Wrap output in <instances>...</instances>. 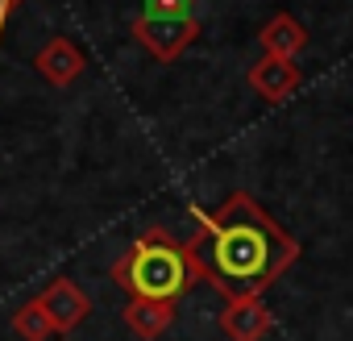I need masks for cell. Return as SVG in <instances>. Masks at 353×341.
Here are the masks:
<instances>
[{"label":"cell","instance_id":"cell-1","mask_svg":"<svg viewBox=\"0 0 353 341\" xmlns=\"http://www.w3.org/2000/svg\"><path fill=\"white\" fill-rule=\"evenodd\" d=\"M192 221L196 233L183 242L188 258L225 300H262L299 258V242L250 192H229L212 213L192 208Z\"/></svg>","mask_w":353,"mask_h":341},{"label":"cell","instance_id":"cell-2","mask_svg":"<svg viewBox=\"0 0 353 341\" xmlns=\"http://www.w3.org/2000/svg\"><path fill=\"white\" fill-rule=\"evenodd\" d=\"M112 283L129 300H162V304H179L200 275L188 258V246L174 242L162 225H150L133 237V246L112 262Z\"/></svg>","mask_w":353,"mask_h":341},{"label":"cell","instance_id":"cell-3","mask_svg":"<svg viewBox=\"0 0 353 341\" xmlns=\"http://www.w3.org/2000/svg\"><path fill=\"white\" fill-rule=\"evenodd\" d=\"M200 38V21H174V17H133V42L158 59V63H174L192 42Z\"/></svg>","mask_w":353,"mask_h":341},{"label":"cell","instance_id":"cell-4","mask_svg":"<svg viewBox=\"0 0 353 341\" xmlns=\"http://www.w3.org/2000/svg\"><path fill=\"white\" fill-rule=\"evenodd\" d=\"M34 300H38V308L46 312V320H50L54 333H71V329H79V324L88 320V312H92L88 291H83L75 279H67V275H54Z\"/></svg>","mask_w":353,"mask_h":341},{"label":"cell","instance_id":"cell-5","mask_svg":"<svg viewBox=\"0 0 353 341\" xmlns=\"http://www.w3.org/2000/svg\"><path fill=\"white\" fill-rule=\"evenodd\" d=\"M34 67H38V75H42L50 88H71V84L83 75L88 59H83V50H79L71 38H50V42L34 55Z\"/></svg>","mask_w":353,"mask_h":341},{"label":"cell","instance_id":"cell-6","mask_svg":"<svg viewBox=\"0 0 353 341\" xmlns=\"http://www.w3.org/2000/svg\"><path fill=\"white\" fill-rule=\"evenodd\" d=\"M245 84H250L266 104H283L291 92H299V67L287 63V59H270V55H262V59L245 71Z\"/></svg>","mask_w":353,"mask_h":341},{"label":"cell","instance_id":"cell-7","mask_svg":"<svg viewBox=\"0 0 353 341\" xmlns=\"http://www.w3.org/2000/svg\"><path fill=\"white\" fill-rule=\"evenodd\" d=\"M274 316L262 300H225L221 308V333L229 341H262L270 333Z\"/></svg>","mask_w":353,"mask_h":341},{"label":"cell","instance_id":"cell-8","mask_svg":"<svg viewBox=\"0 0 353 341\" xmlns=\"http://www.w3.org/2000/svg\"><path fill=\"white\" fill-rule=\"evenodd\" d=\"M258 42H262V50H266L270 59H287V63H295L299 50L307 46V30H303L291 13H274V17L258 30Z\"/></svg>","mask_w":353,"mask_h":341},{"label":"cell","instance_id":"cell-9","mask_svg":"<svg viewBox=\"0 0 353 341\" xmlns=\"http://www.w3.org/2000/svg\"><path fill=\"white\" fill-rule=\"evenodd\" d=\"M121 320L129 324L133 337L141 341H158L170 324H174V304H162V300H129Z\"/></svg>","mask_w":353,"mask_h":341},{"label":"cell","instance_id":"cell-10","mask_svg":"<svg viewBox=\"0 0 353 341\" xmlns=\"http://www.w3.org/2000/svg\"><path fill=\"white\" fill-rule=\"evenodd\" d=\"M13 333H17L21 341H50V337H54V329H50L46 312L38 308V300L17 304V312H13Z\"/></svg>","mask_w":353,"mask_h":341},{"label":"cell","instance_id":"cell-11","mask_svg":"<svg viewBox=\"0 0 353 341\" xmlns=\"http://www.w3.org/2000/svg\"><path fill=\"white\" fill-rule=\"evenodd\" d=\"M200 0H145V17H174V21H196Z\"/></svg>","mask_w":353,"mask_h":341},{"label":"cell","instance_id":"cell-12","mask_svg":"<svg viewBox=\"0 0 353 341\" xmlns=\"http://www.w3.org/2000/svg\"><path fill=\"white\" fill-rule=\"evenodd\" d=\"M17 5H26V0H0V17H5L9 9H17Z\"/></svg>","mask_w":353,"mask_h":341}]
</instances>
